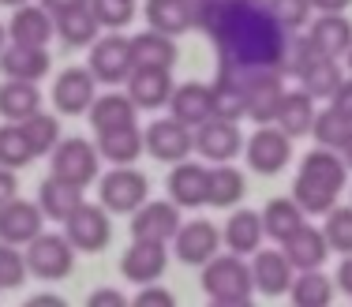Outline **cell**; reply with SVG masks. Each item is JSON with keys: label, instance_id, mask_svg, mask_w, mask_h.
<instances>
[{"label": "cell", "instance_id": "1", "mask_svg": "<svg viewBox=\"0 0 352 307\" xmlns=\"http://www.w3.org/2000/svg\"><path fill=\"white\" fill-rule=\"evenodd\" d=\"M195 30H203L217 49V64L225 68H251V64H278L285 71L289 30L274 23L263 4L240 0H199Z\"/></svg>", "mask_w": 352, "mask_h": 307}, {"label": "cell", "instance_id": "2", "mask_svg": "<svg viewBox=\"0 0 352 307\" xmlns=\"http://www.w3.org/2000/svg\"><path fill=\"white\" fill-rule=\"evenodd\" d=\"M345 184H349V165L341 157V150L315 146L300 161L292 198L304 206V214H326L330 206H338V195L345 192Z\"/></svg>", "mask_w": 352, "mask_h": 307}, {"label": "cell", "instance_id": "3", "mask_svg": "<svg viewBox=\"0 0 352 307\" xmlns=\"http://www.w3.org/2000/svg\"><path fill=\"white\" fill-rule=\"evenodd\" d=\"M203 293L221 307H244L255 296V281L244 255H214L203 266Z\"/></svg>", "mask_w": 352, "mask_h": 307}, {"label": "cell", "instance_id": "4", "mask_svg": "<svg viewBox=\"0 0 352 307\" xmlns=\"http://www.w3.org/2000/svg\"><path fill=\"white\" fill-rule=\"evenodd\" d=\"M98 172H102V154H98V143H87V139L72 135L60 139L53 146V157H49V177H60L68 184H94Z\"/></svg>", "mask_w": 352, "mask_h": 307}, {"label": "cell", "instance_id": "5", "mask_svg": "<svg viewBox=\"0 0 352 307\" xmlns=\"http://www.w3.org/2000/svg\"><path fill=\"white\" fill-rule=\"evenodd\" d=\"M27 270L38 281H64L75 270V247L64 232H45L41 229L27 244Z\"/></svg>", "mask_w": 352, "mask_h": 307}, {"label": "cell", "instance_id": "6", "mask_svg": "<svg viewBox=\"0 0 352 307\" xmlns=\"http://www.w3.org/2000/svg\"><path fill=\"white\" fill-rule=\"evenodd\" d=\"M90 71H94L98 82H105V87H120V82H128V76L135 71V53H131V38H120L113 30L109 38L98 34V41L90 45Z\"/></svg>", "mask_w": 352, "mask_h": 307}, {"label": "cell", "instance_id": "7", "mask_svg": "<svg viewBox=\"0 0 352 307\" xmlns=\"http://www.w3.org/2000/svg\"><path fill=\"white\" fill-rule=\"evenodd\" d=\"M142 143H146V154L162 165H176L184 157L195 154V131L188 124H180L176 116H162L154 120L146 131H142Z\"/></svg>", "mask_w": 352, "mask_h": 307}, {"label": "cell", "instance_id": "8", "mask_svg": "<svg viewBox=\"0 0 352 307\" xmlns=\"http://www.w3.org/2000/svg\"><path fill=\"white\" fill-rule=\"evenodd\" d=\"M98 192H102V206L109 214H135L139 206L146 203L150 184L139 169H131V165H113V172L102 177Z\"/></svg>", "mask_w": 352, "mask_h": 307}, {"label": "cell", "instance_id": "9", "mask_svg": "<svg viewBox=\"0 0 352 307\" xmlns=\"http://www.w3.org/2000/svg\"><path fill=\"white\" fill-rule=\"evenodd\" d=\"M248 165L263 177H278L292 157V135H285L278 124H258V131L248 139Z\"/></svg>", "mask_w": 352, "mask_h": 307}, {"label": "cell", "instance_id": "10", "mask_svg": "<svg viewBox=\"0 0 352 307\" xmlns=\"http://www.w3.org/2000/svg\"><path fill=\"white\" fill-rule=\"evenodd\" d=\"M64 236L72 240L75 251L82 255H98L102 247H109V236H113V225H109V210L94 203H82L79 210L64 221Z\"/></svg>", "mask_w": 352, "mask_h": 307}, {"label": "cell", "instance_id": "11", "mask_svg": "<svg viewBox=\"0 0 352 307\" xmlns=\"http://www.w3.org/2000/svg\"><path fill=\"white\" fill-rule=\"evenodd\" d=\"M240 150H244V135H240L236 120H221V116H210L195 128V154L206 157L210 165L217 161H232Z\"/></svg>", "mask_w": 352, "mask_h": 307}, {"label": "cell", "instance_id": "12", "mask_svg": "<svg viewBox=\"0 0 352 307\" xmlns=\"http://www.w3.org/2000/svg\"><path fill=\"white\" fill-rule=\"evenodd\" d=\"M98 98V79L90 68H68L53 82V105L60 116H82Z\"/></svg>", "mask_w": 352, "mask_h": 307}, {"label": "cell", "instance_id": "13", "mask_svg": "<svg viewBox=\"0 0 352 307\" xmlns=\"http://www.w3.org/2000/svg\"><path fill=\"white\" fill-rule=\"evenodd\" d=\"M184 225L180 218V206L173 203V198H165V203H142L135 214H131V236L135 240H154V244H173L176 229Z\"/></svg>", "mask_w": 352, "mask_h": 307}, {"label": "cell", "instance_id": "14", "mask_svg": "<svg viewBox=\"0 0 352 307\" xmlns=\"http://www.w3.org/2000/svg\"><path fill=\"white\" fill-rule=\"evenodd\" d=\"M173 251L184 266H206L221 251V232L210 221H184L173 236Z\"/></svg>", "mask_w": 352, "mask_h": 307}, {"label": "cell", "instance_id": "15", "mask_svg": "<svg viewBox=\"0 0 352 307\" xmlns=\"http://www.w3.org/2000/svg\"><path fill=\"white\" fill-rule=\"evenodd\" d=\"M169 244H154V240H135V244L124 251L120 259V273L131 281V285H157L165 277V266H169Z\"/></svg>", "mask_w": 352, "mask_h": 307}, {"label": "cell", "instance_id": "16", "mask_svg": "<svg viewBox=\"0 0 352 307\" xmlns=\"http://www.w3.org/2000/svg\"><path fill=\"white\" fill-rule=\"evenodd\" d=\"M41 229H45V214H41L38 203H27V198L15 195L12 203L0 206V240L4 244L27 247Z\"/></svg>", "mask_w": 352, "mask_h": 307}, {"label": "cell", "instance_id": "17", "mask_svg": "<svg viewBox=\"0 0 352 307\" xmlns=\"http://www.w3.org/2000/svg\"><path fill=\"white\" fill-rule=\"evenodd\" d=\"M165 187H169V198L180 210H199V206L206 203V187H210V169L199 161H176L169 180H165Z\"/></svg>", "mask_w": 352, "mask_h": 307}, {"label": "cell", "instance_id": "18", "mask_svg": "<svg viewBox=\"0 0 352 307\" xmlns=\"http://www.w3.org/2000/svg\"><path fill=\"white\" fill-rule=\"evenodd\" d=\"M307 38L322 56H345L352 49V23L345 19V12H318L315 23H307Z\"/></svg>", "mask_w": 352, "mask_h": 307}, {"label": "cell", "instance_id": "19", "mask_svg": "<svg viewBox=\"0 0 352 307\" xmlns=\"http://www.w3.org/2000/svg\"><path fill=\"white\" fill-rule=\"evenodd\" d=\"M49 45H19V41H8L0 49V71L8 79H30L38 82L49 71Z\"/></svg>", "mask_w": 352, "mask_h": 307}, {"label": "cell", "instance_id": "20", "mask_svg": "<svg viewBox=\"0 0 352 307\" xmlns=\"http://www.w3.org/2000/svg\"><path fill=\"white\" fill-rule=\"evenodd\" d=\"M292 277H296V270H292V262H289V255H285V251H255V262H251L255 293L281 296V293H289Z\"/></svg>", "mask_w": 352, "mask_h": 307}, {"label": "cell", "instance_id": "21", "mask_svg": "<svg viewBox=\"0 0 352 307\" xmlns=\"http://www.w3.org/2000/svg\"><path fill=\"white\" fill-rule=\"evenodd\" d=\"M56 34V19L45 8L34 4H19L8 23V41H19V45H49Z\"/></svg>", "mask_w": 352, "mask_h": 307}, {"label": "cell", "instance_id": "22", "mask_svg": "<svg viewBox=\"0 0 352 307\" xmlns=\"http://www.w3.org/2000/svg\"><path fill=\"white\" fill-rule=\"evenodd\" d=\"M210 109H214V90L206 87V82H180V87H173L169 113L180 124L199 128L203 120H210Z\"/></svg>", "mask_w": 352, "mask_h": 307}, {"label": "cell", "instance_id": "23", "mask_svg": "<svg viewBox=\"0 0 352 307\" xmlns=\"http://www.w3.org/2000/svg\"><path fill=\"white\" fill-rule=\"evenodd\" d=\"M169 94H173V76L165 68H135L128 76V98L146 113L169 105Z\"/></svg>", "mask_w": 352, "mask_h": 307}, {"label": "cell", "instance_id": "24", "mask_svg": "<svg viewBox=\"0 0 352 307\" xmlns=\"http://www.w3.org/2000/svg\"><path fill=\"white\" fill-rule=\"evenodd\" d=\"M90 128L94 131H113V128H128V124L139 120V105L131 102L120 90H109V94H98L94 105L87 109Z\"/></svg>", "mask_w": 352, "mask_h": 307}, {"label": "cell", "instance_id": "25", "mask_svg": "<svg viewBox=\"0 0 352 307\" xmlns=\"http://www.w3.org/2000/svg\"><path fill=\"white\" fill-rule=\"evenodd\" d=\"M285 255H289L292 270H318L326 262V251H330V244H326V232L315 229V225H300L292 232L289 240H285Z\"/></svg>", "mask_w": 352, "mask_h": 307}, {"label": "cell", "instance_id": "26", "mask_svg": "<svg viewBox=\"0 0 352 307\" xmlns=\"http://www.w3.org/2000/svg\"><path fill=\"white\" fill-rule=\"evenodd\" d=\"M82 203H87V198H82V187L68 184V180H60V177H45L38 187V206H41V214L53 218V221H68Z\"/></svg>", "mask_w": 352, "mask_h": 307}, {"label": "cell", "instance_id": "27", "mask_svg": "<svg viewBox=\"0 0 352 307\" xmlns=\"http://www.w3.org/2000/svg\"><path fill=\"white\" fill-rule=\"evenodd\" d=\"M195 0H146V23L162 34H188L195 30Z\"/></svg>", "mask_w": 352, "mask_h": 307}, {"label": "cell", "instance_id": "28", "mask_svg": "<svg viewBox=\"0 0 352 307\" xmlns=\"http://www.w3.org/2000/svg\"><path fill=\"white\" fill-rule=\"evenodd\" d=\"M263 214L255 210H236L229 221H225V232H221V247H229L232 255H255L258 244H263Z\"/></svg>", "mask_w": 352, "mask_h": 307}, {"label": "cell", "instance_id": "29", "mask_svg": "<svg viewBox=\"0 0 352 307\" xmlns=\"http://www.w3.org/2000/svg\"><path fill=\"white\" fill-rule=\"evenodd\" d=\"M142 150H146V143H142L139 124H128V128H113V131H98V154H102V161L135 165Z\"/></svg>", "mask_w": 352, "mask_h": 307}, {"label": "cell", "instance_id": "30", "mask_svg": "<svg viewBox=\"0 0 352 307\" xmlns=\"http://www.w3.org/2000/svg\"><path fill=\"white\" fill-rule=\"evenodd\" d=\"M131 53H135V68H165L169 71L180 56L173 34H162V30H142V34L131 38Z\"/></svg>", "mask_w": 352, "mask_h": 307}, {"label": "cell", "instance_id": "31", "mask_svg": "<svg viewBox=\"0 0 352 307\" xmlns=\"http://www.w3.org/2000/svg\"><path fill=\"white\" fill-rule=\"evenodd\" d=\"M315 98L307 94L304 87L300 90H285V102H281V109H278V128L285 131V135H292V139H300V135H311V124H315Z\"/></svg>", "mask_w": 352, "mask_h": 307}, {"label": "cell", "instance_id": "32", "mask_svg": "<svg viewBox=\"0 0 352 307\" xmlns=\"http://www.w3.org/2000/svg\"><path fill=\"white\" fill-rule=\"evenodd\" d=\"M248 192V180L240 169H232L229 161H217L210 165V187H206V203L214 206V210H232V206L244 198Z\"/></svg>", "mask_w": 352, "mask_h": 307}, {"label": "cell", "instance_id": "33", "mask_svg": "<svg viewBox=\"0 0 352 307\" xmlns=\"http://www.w3.org/2000/svg\"><path fill=\"white\" fill-rule=\"evenodd\" d=\"M41 109V94H38V82L30 79H4L0 87V120H27L30 113Z\"/></svg>", "mask_w": 352, "mask_h": 307}, {"label": "cell", "instance_id": "34", "mask_svg": "<svg viewBox=\"0 0 352 307\" xmlns=\"http://www.w3.org/2000/svg\"><path fill=\"white\" fill-rule=\"evenodd\" d=\"M296 79H300V87L318 102V98L338 94V87L345 82V68L338 64V56H315L311 64H304V71H300Z\"/></svg>", "mask_w": 352, "mask_h": 307}, {"label": "cell", "instance_id": "35", "mask_svg": "<svg viewBox=\"0 0 352 307\" xmlns=\"http://www.w3.org/2000/svg\"><path fill=\"white\" fill-rule=\"evenodd\" d=\"M304 221H307V214H304V206H300L296 198H274V203H266V210H263V232L270 240H278V244H285Z\"/></svg>", "mask_w": 352, "mask_h": 307}, {"label": "cell", "instance_id": "36", "mask_svg": "<svg viewBox=\"0 0 352 307\" xmlns=\"http://www.w3.org/2000/svg\"><path fill=\"white\" fill-rule=\"evenodd\" d=\"M56 34L64 38V45L82 49V45H94V41H98L102 23L94 19V12H90L87 4H82V8H72V12L56 15Z\"/></svg>", "mask_w": 352, "mask_h": 307}, {"label": "cell", "instance_id": "37", "mask_svg": "<svg viewBox=\"0 0 352 307\" xmlns=\"http://www.w3.org/2000/svg\"><path fill=\"white\" fill-rule=\"evenodd\" d=\"M289 296L296 307H326L333 300V285L322 270H296L289 285Z\"/></svg>", "mask_w": 352, "mask_h": 307}, {"label": "cell", "instance_id": "38", "mask_svg": "<svg viewBox=\"0 0 352 307\" xmlns=\"http://www.w3.org/2000/svg\"><path fill=\"white\" fill-rule=\"evenodd\" d=\"M214 109L210 116H221V120H244V109H248V98H244V87H240L236 79H229V76H221L217 71L214 76Z\"/></svg>", "mask_w": 352, "mask_h": 307}, {"label": "cell", "instance_id": "39", "mask_svg": "<svg viewBox=\"0 0 352 307\" xmlns=\"http://www.w3.org/2000/svg\"><path fill=\"white\" fill-rule=\"evenodd\" d=\"M311 135L318 146H330V150H341V146L349 143L352 135V120H345L333 105H326V109L315 113V124H311Z\"/></svg>", "mask_w": 352, "mask_h": 307}, {"label": "cell", "instance_id": "40", "mask_svg": "<svg viewBox=\"0 0 352 307\" xmlns=\"http://www.w3.org/2000/svg\"><path fill=\"white\" fill-rule=\"evenodd\" d=\"M34 161V150H30L27 135L15 120H4L0 124V165L4 169H27Z\"/></svg>", "mask_w": 352, "mask_h": 307}, {"label": "cell", "instance_id": "41", "mask_svg": "<svg viewBox=\"0 0 352 307\" xmlns=\"http://www.w3.org/2000/svg\"><path fill=\"white\" fill-rule=\"evenodd\" d=\"M19 128H23V135H27V143H30V150H34V157L41 154H53V146L60 143V128H56V116H49V113H30L27 120H19Z\"/></svg>", "mask_w": 352, "mask_h": 307}, {"label": "cell", "instance_id": "42", "mask_svg": "<svg viewBox=\"0 0 352 307\" xmlns=\"http://www.w3.org/2000/svg\"><path fill=\"white\" fill-rule=\"evenodd\" d=\"M263 8L274 15L278 27L289 30V34H300V30L311 23V12H315L311 0H263Z\"/></svg>", "mask_w": 352, "mask_h": 307}, {"label": "cell", "instance_id": "43", "mask_svg": "<svg viewBox=\"0 0 352 307\" xmlns=\"http://www.w3.org/2000/svg\"><path fill=\"white\" fill-rule=\"evenodd\" d=\"M326 244L338 255H352V206H330L326 210Z\"/></svg>", "mask_w": 352, "mask_h": 307}, {"label": "cell", "instance_id": "44", "mask_svg": "<svg viewBox=\"0 0 352 307\" xmlns=\"http://www.w3.org/2000/svg\"><path fill=\"white\" fill-rule=\"evenodd\" d=\"M87 8L102 23V30H124L135 19V0H87Z\"/></svg>", "mask_w": 352, "mask_h": 307}, {"label": "cell", "instance_id": "45", "mask_svg": "<svg viewBox=\"0 0 352 307\" xmlns=\"http://www.w3.org/2000/svg\"><path fill=\"white\" fill-rule=\"evenodd\" d=\"M27 255L19 251L15 244H4L0 240V293L4 288H19L23 281H27Z\"/></svg>", "mask_w": 352, "mask_h": 307}, {"label": "cell", "instance_id": "46", "mask_svg": "<svg viewBox=\"0 0 352 307\" xmlns=\"http://www.w3.org/2000/svg\"><path fill=\"white\" fill-rule=\"evenodd\" d=\"M139 307H173V293L165 288H154V285H142V293L135 296Z\"/></svg>", "mask_w": 352, "mask_h": 307}, {"label": "cell", "instance_id": "47", "mask_svg": "<svg viewBox=\"0 0 352 307\" xmlns=\"http://www.w3.org/2000/svg\"><path fill=\"white\" fill-rule=\"evenodd\" d=\"M330 105H333V109H338L341 116H345V120H352V79L341 82V87H338V94L330 98Z\"/></svg>", "mask_w": 352, "mask_h": 307}, {"label": "cell", "instance_id": "48", "mask_svg": "<svg viewBox=\"0 0 352 307\" xmlns=\"http://www.w3.org/2000/svg\"><path fill=\"white\" fill-rule=\"evenodd\" d=\"M15 195H19V180H15V169H4V165H0V206L12 203Z\"/></svg>", "mask_w": 352, "mask_h": 307}, {"label": "cell", "instance_id": "49", "mask_svg": "<svg viewBox=\"0 0 352 307\" xmlns=\"http://www.w3.org/2000/svg\"><path fill=\"white\" fill-rule=\"evenodd\" d=\"M124 293H116V288H98L94 296H90V307H124Z\"/></svg>", "mask_w": 352, "mask_h": 307}, {"label": "cell", "instance_id": "50", "mask_svg": "<svg viewBox=\"0 0 352 307\" xmlns=\"http://www.w3.org/2000/svg\"><path fill=\"white\" fill-rule=\"evenodd\" d=\"M82 4H87V0H41V8H45L53 19H56V15H64V12H72V8H82Z\"/></svg>", "mask_w": 352, "mask_h": 307}, {"label": "cell", "instance_id": "51", "mask_svg": "<svg viewBox=\"0 0 352 307\" xmlns=\"http://www.w3.org/2000/svg\"><path fill=\"white\" fill-rule=\"evenodd\" d=\"M338 288L345 296H352V255H345V262L338 266Z\"/></svg>", "mask_w": 352, "mask_h": 307}, {"label": "cell", "instance_id": "52", "mask_svg": "<svg viewBox=\"0 0 352 307\" xmlns=\"http://www.w3.org/2000/svg\"><path fill=\"white\" fill-rule=\"evenodd\" d=\"M311 4H315V12H345L352 0H311Z\"/></svg>", "mask_w": 352, "mask_h": 307}, {"label": "cell", "instance_id": "53", "mask_svg": "<svg viewBox=\"0 0 352 307\" xmlns=\"http://www.w3.org/2000/svg\"><path fill=\"white\" fill-rule=\"evenodd\" d=\"M341 157H345V165H349V172H352V135H349V143L341 146Z\"/></svg>", "mask_w": 352, "mask_h": 307}, {"label": "cell", "instance_id": "54", "mask_svg": "<svg viewBox=\"0 0 352 307\" xmlns=\"http://www.w3.org/2000/svg\"><path fill=\"white\" fill-rule=\"evenodd\" d=\"M4 8H19V4H30V0H0Z\"/></svg>", "mask_w": 352, "mask_h": 307}, {"label": "cell", "instance_id": "55", "mask_svg": "<svg viewBox=\"0 0 352 307\" xmlns=\"http://www.w3.org/2000/svg\"><path fill=\"white\" fill-rule=\"evenodd\" d=\"M4 45H8V27L0 23V49H4Z\"/></svg>", "mask_w": 352, "mask_h": 307}, {"label": "cell", "instance_id": "56", "mask_svg": "<svg viewBox=\"0 0 352 307\" xmlns=\"http://www.w3.org/2000/svg\"><path fill=\"white\" fill-rule=\"evenodd\" d=\"M345 60H349V71H352V49H349V53H345Z\"/></svg>", "mask_w": 352, "mask_h": 307}, {"label": "cell", "instance_id": "57", "mask_svg": "<svg viewBox=\"0 0 352 307\" xmlns=\"http://www.w3.org/2000/svg\"><path fill=\"white\" fill-rule=\"evenodd\" d=\"M240 4H263V0H240Z\"/></svg>", "mask_w": 352, "mask_h": 307}, {"label": "cell", "instance_id": "58", "mask_svg": "<svg viewBox=\"0 0 352 307\" xmlns=\"http://www.w3.org/2000/svg\"><path fill=\"white\" fill-rule=\"evenodd\" d=\"M195 4H199V0H195Z\"/></svg>", "mask_w": 352, "mask_h": 307}]
</instances>
